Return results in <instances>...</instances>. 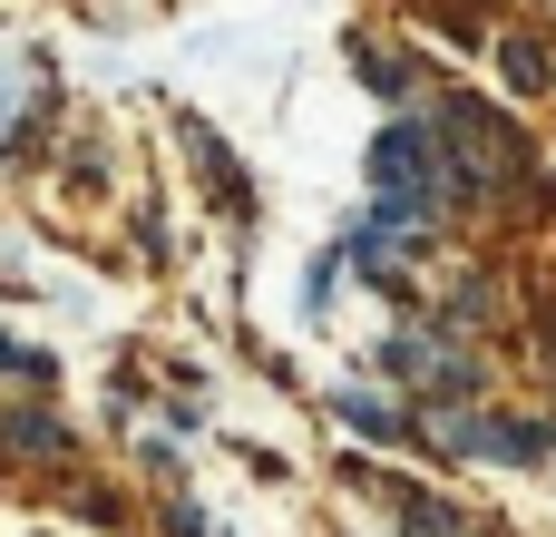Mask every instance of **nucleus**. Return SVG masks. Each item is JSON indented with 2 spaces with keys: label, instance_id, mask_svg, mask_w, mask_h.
<instances>
[{
  "label": "nucleus",
  "instance_id": "obj_1",
  "mask_svg": "<svg viewBox=\"0 0 556 537\" xmlns=\"http://www.w3.org/2000/svg\"><path fill=\"white\" fill-rule=\"evenodd\" d=\"M371 215L381 225H430L450 205V157H440V127H381L371 147Z\"/></svg>",
  "mask_w": 556,
  "mask_h": 537
},
{
  "label": "nucleus",
  "instance_id": "obj_2",
  "mask_svg": "<svg viewBox=\"0 0 556 537\" xmlns=\"http://www.w3.org/2000/svg\"><path fill=\"white\" fill-rule=\"evenodd\" d=\"M498 78H508L518 98H547V88H556V49H547V39H528V29H498Z\"/></svg>",
  "mask_w": 556,
  "mask_h": 537
},
{
  "label": "nucleus",
  "instance_id": "obj_3",
  "mask_svg": "<svg viewBox=\"0 0 556 537\" xmlns=\"http://www.w3.org/2000/svg\"><path fill=\"white\" fill-rule=\"evenodd\" d=\"M401 528H410V537H469V519L440 509V499H420V489H401Z\"/></svg>",
  "mask_w": 556,
  "mask_h": 537
},
{
  "label": "nucleus",
  "instance_id": "obj_4",
  "mask_svg": "<svg viewBox=\"0 0 556 537\" xmlns=\"http://www.w3.org/2000/svg\"><path fill=\"white\" fill-rule=\"evenodd\" d=\"M186 147H195V166H205V186H215V196H225V205H235V215H244V176H235V166H225V147H215V137H205V127H186Z\"/></svg>",
  "mask_w": 556,
  "mask_h": 537
},
{
  "label": "nucleus",
  "instance_id": "obj_5",
  "mask_svg": "<svg viewBox=\"0 0 556 537\" xmlns=\"http://www.w3.org/2000/svg\"><path fill=\"white\" fill-rule=\"evenodd\" d=\"M342 421H352V430H371V440H401V411H381L371 391H342Z\"/></svg>",
  "mask_w": 556,
  "mask_h": 537
},
{
  "label": "nucleus",
  "instance_id": "obj_6",
  "mask_svg": "<svg viewBox=\"0 0 556 537\" xmlns=\"http://www.w3.org/2000/svg\"><path fill=\"white\" fill-rule=\"evenodd\" d=\"M10 440H29V450H68V430H59V421H39V411H20V421H10Z\"/></svg>",
  "mask_w": 556,
  "mask_h": 537
},
{
  "label": "nucleus",
  "instance_id": "obj_7",
  "mask_svg": "<svg viewBox=\"0 0 556 537\" xmlns=\"http://www.w3.org/2000/svg\"><path fill=\"white\" fill-rule=\"evenodd\" d=\"M0 372H20V382H49V352H29V342H10V333H0Z\"/></svg>",
  "mask_w": 556,
  "mask_h": 537
},
{
  "label": "nucleus",
  "instance_id": "obj_8",
  "mask_svg": "<svg viewBox=\"0 0 556 537\" xmlns=\"http://www.w3.org/2000/svg\"><path fill=\"white\" fill-rule=\"evenodd\" d=\"M176 537H215V528H205V519H186V509H176Z\"/></svg>",
  "mask_w": 556,
  "mask_h": 537
}]
</instances>
